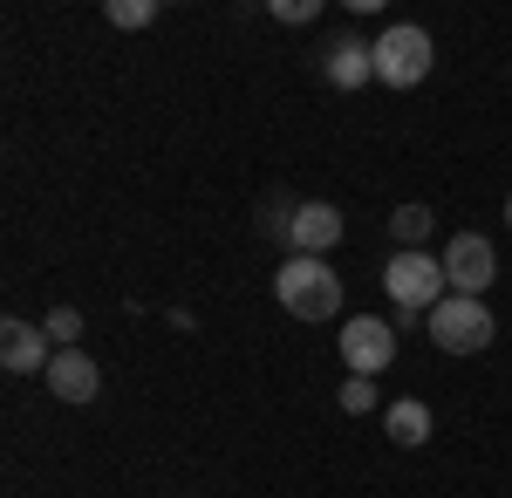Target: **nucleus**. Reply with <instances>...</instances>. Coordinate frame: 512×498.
I'll return each instance as SVG.
<instances>
[{
  "instance_id": "obj_2",
  "label": "nucleus",
  "mask_w": 512,
  "mask_h": 498,
  "mask_svg": "<svg viewBox=\"0 0 512 498\" xmlns=\"http://www.w3.org/2000/svg\"><path fill=\"white\" fill-rule=\"evenodd\" d=\"M369 48H376V82L383 89H424V76H431V62H437V41L417 21H390Z\"/></svg>"
},
{
  "instance_id": "obj_17",
  "label": "nucleus",
  "mask_w": 512,
  "mask_h": 498,
  "mask_svg": "<svg viewBox=\"0 0 512 498\" xmlns=\"http://www.w3.org/2000/svg\"><path fill=\"white\" fill-rule=\"evenodd\" d=\"M315 14H321L315 0H274V21H287V28H308Z\"/></svg>"
},
{
  "instance_id": "obj_9",
  "label": "nucleus",
  "mask_w": 512,
  "mask_h": 498,
  "mask_svg": "<svg viewBox=\"0 0 512 498\" xmlns=\"http://www.w3.org/2000/svg\"><path fill=\"white\" fill-rule=\"evenodd\" d=\"M48 389H55L62 403H96V396H103V369H96V355H82V348H55V362H48Z\"/></svg>"
},
{
  "instance_id": "obj_18",
  "label": "nucleus",
  "mask_w": 512,
  "mask_h": 498,
  "mask_svg": "<svg viewBox=\"0 0 512 498\" xmlns=\"http://www.w3.org/2000/svg\"><path fill=\"white\" fill-rule=\"evenodd\" d=\"M506 226H512V198H506Z\"/></svg>"
},
{
  "instance_id": "obj_11",
  "label": "nucleus",
  "mask_w": 512,
  "mask_h": 498,
  "mask_svg": "<svg viewBox=\"0 0 512 498\" xmlns=\"http://www.w3.org/2000/svg\"><path fill=\"white\" fill-rule=\"evenodd\" d=\"M383 430H390V444H403V451H417V444H431V403L424 396H396V403H383Z\"/></svg>"
},
{
  "instance_id": "obj_13",
  "label": "nucleus",
  "mask_w": 512,
  "mask_h": 498,
  "mask_svg": "<svg viewBox=\"0 0 512 498\" xmlns=\"http://www.w3.org/2000/svg\"><path fill=\"white\" fill-rule=\"evenodd\" d=\"M294 212H301V198H287V192L260 205V232H267V239H280L287 253H294Z\"/></svg>"
},
{
  "instance_id": "obj_8",
  "label": "nucleus",
  "mask_w": 512,
  "mask_h": 498,
  "mask_svg": "<svg viewBox=\"0 0 512 498\" xmlns=\"http://www.w3.org/2000/svg\"><path fill=\"white\" fill-rule=\"evenodd\" d=\"M321 76H328V89H369L376 82V48L362 35H335L321 48Z\"/></svg>"
},
{
  "instance_id": "obj_15",
  "label": "nucleus",
  "mask_w": 512,
  "mask_h": 498,
  "mask_svg": "<svg viewBox=\"0 0 512 498\" xmlns=\"http://www.w3.org/2000/svg\"><path fill=\"white\" fill-rule=\"evenodd\" d=\"M41 328H48V342H55V348H76L82 342V314H76V307H48Z\"/></svg>"
},
{
  "instance_id": "obj_5",
  "label": "nucleus",
  "mask_w": 512,
  "mask_h": 498,
  "mask_svg": "<svg viewBox=\"0 0 512 498\" xmlns=\"http://www.w3.org/2000/svg\"><path fill=\"white\" fill-rule=\"evenodd\" d=\"M437 260H444L451 294H472V301H485V287L499 280V253H492V239H485V232H458Z\"/></svg>"
},
{
  "instance_id": "obj_1",
  "label": "nucleus",
  "mask_w": 512,
  "mask_h": 498,
  "mask_svg": "<svg viewBox=\"0 0 512 498\" xmlns=\"http://www.w3.org/2000/svg\"><path fill=\"white\" fill-rule=\"evenodd\" d=\"M274 301L294 321H335L342 314V273L328 260H315V253H287L274 273Z\"/></svg>"
},
{
  "instance_id": "obj_16",
  "label": "nucleus",
  "mask_w": 512,
  "mask_h": 498,
  "mask_svg": "<svg viewBox=\"0 0 512 498\" xmlns=\"http://www.w3.org/2000/svg\"><path fill=\"white\" fill-rule=\"evenodd\" d=\"M110 21H117V28H151L158 7H151V0H110Z\"/></svg>"
},
{
  "instance_id": "obj_4",
  "label": "nucleus",
  "mask_w": 512,
  "mask_h": 498,
  "mask_svg": "<svg viewBox=\"0 0 512 498\" xmlns=\"http://www.w3.org/2000/svg\"><path fill=\"white\" fill-rule=\"evenodd\" d=\"M383 287H390L396 307H417V314H431V307L451 294V280H444V260H437V253H390Z\"/></svg>"
},
{
  "instance_id": "obj_6",
  "label": "nucleus",
  "mask_w": 512,
  "mask_h": 498,
  "mask_svg": "<svg viewBox=\"0 0 512 498\" xmlns=\"http://www.w3.org/2000/svg\"><path fill=\"white\" fill-rule=\"evenodd\" d=\"M342 362H349V376H383L396 362V328L383 321V314H355V321H342Z\"/></svg>"
},
{
  "instance_id": "obj_14",
  "label": "nucleus",
  "mask_w": 512,
  "mask_h": 498,
  "mask_svg": "<svg viewBox=\"0 0 512 498\" xmlns=\"http://www.w3.org/2000/svg\"><path fill=\"white\" fill-rule=\"evenodd\" d=\"M342 410H349V417H383L376 383H369V376H349V383H342Z\"/></svg>"
},
{
  "instance_id": "obj_3",
  "label": "nucleus",
  "mask_w": 512,
  "mask_h": 498,
  "mask_svg": "<svg viewBox=\"0 0 512 498\" xmlns=\"http://www.w3.org/2000/svg\"><path fill=\"white\" fill-rule=\"evenodd\" d=\"M431 342L444 348V355H485V348L499 342V321H492V307L472 301V294H444V301L431 307Z\"/></svg>"
},
{
  "instance_id": "obj_7",
  "label": "nucleus",
  "mask_w": 512,
  "mask_h": 498,
  "mask_svg": "<svg viewBox=\"0 0 512 498\" xmlns=\"http://www.w3.org/2000/svg\"><path fill=\"white\" fill-rule=\"evenodd\" d=\"M48 362H55V342H48V328H35V321H21V314H7L0 321V369L7 376H48Z\"/></svg>"
},
{
  "instance_id": "obj_10",
  "label": "nucleus",
  "mask_w": 512,
  "mask_h": 498,
  "mask_svg": "<svg viewBox=\"0 0 512 498\" xmlns=\"http://www.w3.org/2000/svg\"><path fill=\"white\" fill-rule=\"evenodd\" d=\"M342 232H349V219L328 205V198H301V212H294V253H328V246H342Z\"/></svg>"
},
{
  "instance_id": "obj_12",
  "label": "nucleus",
  "mask_w": 512,
  "mask_h": 498,
  "mask_svg": "<svg viewBox=\"0 0 512 498\" xmlns=\"http://www.w3.org/2000/svg\"><path fill=\"white\" fill-rule=\"evenodd\" d=\"M431 232H437L431 205H396V212H390V239L403 246V253H424V246H431Z\"/></svg>"
}]
</instances>
